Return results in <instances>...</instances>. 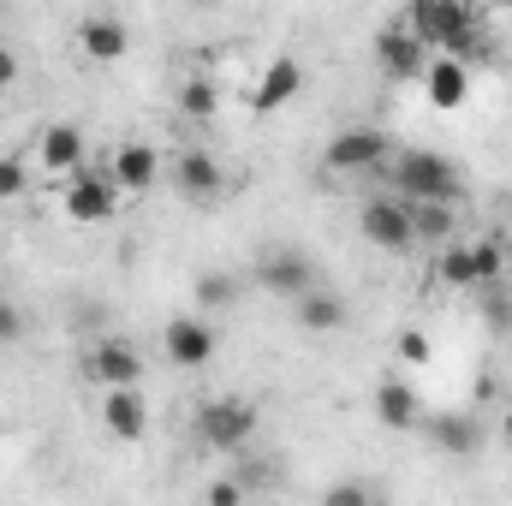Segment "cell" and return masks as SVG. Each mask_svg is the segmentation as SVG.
I'll list each match as a JSON object with an SVG mask.
<instances>
[{"mask_svg": "<svg viewBox=\"0 0 512 506\" xmlns=\"http://www.w3.org/2000/svg\"><path fill=\"white\" fill-rule=\"evenodd\" d=\"M399 24L423 42V54L435 48V54H447V60H459V66L495 60V48L483 42V18H477V6H465V0H411V6L399 12Z\"/></svg>", "mask_w": 512, "mask_h": 506, "instance_id": "6da1fadb", "label": "cell"}, {"mask_svg": "<svg viewBox=\"0 0 512 506\" xmlns=\"http://www.w3.org/2000/svg\"><path fill=\"white\" fill-rule=\"evenodd\" d=\"M387 197H399V203H453L459 197V167L447 161V155H435V149H399L393 161H387Z\"/></svg>", "mask_w": 512, "mask_h": 506, "instance_id": "7a4b0ae2", "label": "cell"}, {"mask_svg": "<svg viewBox=\"0 0 512 506\" xmlns=\"http://www.w3.org/2000/svg\"><path fill=\"white\" fill-rule=\"evenodd\" d=\"M251 435H256V405L251 399L221 393V399H203V405H197V441H203L209 453H239Z\"/></svg>", "mask_w": 512, "mask_h": 506, "instance_id": "3957f363", "label": "cell"}, {"mask_svg": "<svg viewBox=\"0 0 512 506\" xmlns=\"http://www.w3.org/2000/svg\"><path fill=\"white\" fill-rule=\"evenodd\" d=\"M387 161H393V137L382 126H352L322 149L328 173H370V167H387Z\"/></svg>", "mask_w": 512, "mask_h": 506, "instance_id": "277c9868", "label": "cell"}, {"mask_svg": "<svg viewBox=\"0 0 512 506\" xmlns=\"http://www.w3.org/2000/svg\"><path fill=\"white\" fill-rule=\"evenodd\" d=\"M161 352L179 364V370H209L215 352H221V334L209 328V316H173L161 328Z\"/></svg>", "mask_w": 512, "mask_h": 506, "instance_id": "5b68a950", "label": "cell"}, {"mask_svg": "<svg viewBox=\"0 0 512 506\" xmlns=\"http://www.w3.org/2000/svg\"><path fill=\"white\" fill-rule=\"evenodd\" d=\"M256 286L274 292V298H286V304H298V298L316 286V262L304 251H268L256 262Z\"/></svg>", "mask_w": 512, "mask_h": 506, "instance_id": "8992f818", "label": "cell"}, {"mask_svg": "<svg viewBox=\"0 0 512 506\" xmlns=\"http://www.w3.org/2000/svg\"><path fill=\"white\" fill-rule=\"evenodd\" d=\"M358 227H364V239H370L376 251H411V245H417V239H411V209H405L399 197H370L364 215H358Z\"/></svg>", "mask_w": 512, "mask_h": 506, "instance_id": "52a82bcc", "label": "cell"}, {"mask_svg": "<svg viewBox=\"0 0 512 506\" xmlns=\"http://www.w3.org/2000/svg\"><path fill=\"white\" fill-rule=\"evenodd\" d=\"M120 209V185L108 179V173H72V185H66V215L78 221V227H96V221H108Z\"/></svg>", "mask_w": 512, "mask_h": 506, "instance_id": "ba28073f", "label": "cell"}, {"mask_svg": "<svg viewBox=\"0 0 512 506\" xmlns=\"http://www.w3.org/2000/svg\"><path fill=\"white\" fill-rule=\"evenodd\" d=\"M90 376L102 381V393H114V387H137L143 381V352L120 340V334H108L96 352H90Z\"/></svg>", "mask_w": 512, "mask_h": 506, "instance_id": "9c48e42d", "label": "cell"}, {"mask_svg": "<svg viewBox=\"0 0 512 506\" xmlns=\"http://www.w3.org/2000/svg\"><path fill=\"white\" fill-rule=\"evenodd\" d=\"M298 90H304V66H298L292 54H274V60L262 66V78L251 84V108L256 114H280Z\"/></svg>", "mask_w": 512, "mask_h": 506, "instance_id": "30bf717a", "label": "cell"}, {"mask_svg": "<svg viewBox=\"0 0 512 506\" xmlns=\"http://www.w3.org/2000/svg\"><path fill=\"white\" fill-rule=\"evenodd\" d=\"M108 179L120 185V197L126 191H149L155 179H161V149L155 143H143V137H131L114 149V161H108Z\"/></svg>", "mask_w": 512, "mask_h": 506, "instance_id": "8fae6325", "label": "cell"}, {"mask_svg": "<svg viewBox=\"0 0 512 506\" xmlns=\"http://www.w3.org/2000/svg\"><path fill=\"white\" fill-rule=\"evenodd\" d=\"M173 185L203 203V197H221V191H227V173H221V161H215L203 143H191V149H179V161H173Z\"/></svg>", "mask_w": 512, "mask_h": 506, "instance_id": "7c38bea8", "label": "cell"}, {"mask_svg": "<svg viewBox=\"0 0 512 506\" xmlns=\"http://www.w3.org/2000/svg\"><path fill=\"white\" fill-rule=\"evenodd\" d=\"M376 60H382L387 78H423V66H429V54H423V42L393 18L382 36H376Z\"/></svg>", "mask_w": 512, "mask_h": 506, "instance_id": "4fadbf2b", "label": "cell"}, {"mask_svg": "<svg viewBox=\"0 0 512 506\" xmlns=\"http://www.w3.org/2000/svg\"><path fill=\"white\" fill-rule=\"evenodd\" d=\"M423 90H429V102L435 108H465L471 102V66H459V60H447V54H429V66H423Z\"/></svg>", "mask_w": 512, "mask_h": 506, "instance_id": "5bb4252c", "label": "cell"}, {"mask_svg": "<svg viewBox=\"0 0 512 506\" xmlns=\"http://www.w3.org/2000/svg\"><path fill=\"white\" fill-rule=\"evenodd\" d=\"M292 316H298V328H304V334L328 340V334H340V328H346V316H352V310H346V298H340V292H328V286H310V292L292 304Z\"/></svg>", "mask_w": 512, "mask_h": 506, "instance_id": "9a60e30c", "label": "cell"}, {"mask_svg": "<svg viewBox=\"0 0 512 506\" xmlns=\"http://www.w3.org/2000/svg\"><path fill=\"white\" fill-rule=\"evenodd\" d=\"M102 423H108L114 441H143V435H149V405H143V393H137V387L102 393Z\"/></svg>", "mask_w": 512, "mask_h": 506, "instance_id": "2e32d148", "label": "cell"}, {"mask_svg": "<svg viewBox=\"0 0 512 506\" xmlns=\"http://www.w3.org/2000/svg\"><path fill=\"white\" fill-rule=\"evenodd\" d=\"M78 48H84L90 60L108 66V60H120V54L131 48V30L114 18V12H90V18H78Z\"/></svg>", "mask_w": 512, "mask_h": 506, "instance_id": "e0dca14e", "label": "cell"}, {"mask_svg": "<svg viewBox=\"0 0 512 506\" xmlns=\"http://www.w3.org/2000/svg\"><path fill=\"white\" fill-rule=\"evenodd\" d=\"M429 441H435L441 453H453V459H471V453L483 447V429H477L471 411H441V417L429 423Z\"/></svg>", "mask_w": 512, "mask_h": 506, "instance_id": "ac0fdd59", "label": "cell"}, {"mask_svg": "<svg viewBox=\"0 0 512 506\" xmlns=\"http://www.w3.org/2000/svg\"><path fill=\"white\" fill-rule=\"evenodd\" d=\"M376 417H382V429H417V393H411V381H399V376L376 381Z\"/></svg>", "mask_w": 512, "mask_h": 506, "instance_id": "d6986e66", "label": "cell"}, {"mask_svg": "<svg viewBox=\"0 0 512 506\" xmlns=\"http://www.w3.org/2000/svg\"><path fill=\"white\" fill-rule=\"evenodd\" d=\"M411 209V239H429V245H459V215L453 203H405Z\"/></svg>", "mask_w": 512, "mask_h": 506, "instance_id": "ffe728a7", "label": "cell"}, {"mask_svg": "<svg viewBox=\"0 0 512 506\" xmlns=\"http://www.w3.org/2000/svg\"><path fill=\"white\" fill-rule=\"evenodd\" d=\"M78 161H84V131H78V126H48V131H42V167L72 173Z\"/></svg>", "mask_w": 512, "mask_h": 506, "instance_id": "44dd1931", "label": "cell"}, {"mask_svg": "<svg viewBox=\"0 0 512 506\" xmlns=\"http://www.w3.org/2000/svg\"><path fill=\"white\" fill-rule=\"evenodd\" d=\"M435 280L453 286V292H477V256H471V245H447L441 262H435Z\"/></svg>", "mask_w": 512, "mask_h": 506, "instance_id": "7402d4cb", "label": "cell"}, {"mask_svg": "<svg viewBox=\"0 0 512 506\" xmlns=\"http://www.w3.org/2000/svg\"><path fill=\"white\" fill-rule=\"evenodd\" d=\"M322 506H376V489L364 477H340V483L322 489Z\"/></svg>", "mask_w": 512, "mask_h": 506, "instance_id": "603a6c76", "label": "cell"}, {"mask_svg": "<svg viewBox=\"0 0 512 506\" xmlns=\"http://www.w3.org/2000/svg\"><path fill=\"white\" fill-rule=\"evenodd\" d=\"M179 108H185L191 120H209V114L221 108V96H215V84H209V78H191V84L179 90Z\"/></svg>", "mask_w": 512, "mask_h": 506, "instance_id": "cb8c5ba5", "label": "cell"}, {"mask_svg": "<svg viewBox=\"0 0 512 506\" xmlns=\"http://www.w3.org/2000/svg\"><path fill=\"white\" fill-rule=\"evenodd\" d=\"M239 298V280L233 274H197V304L203 310H221V304H233Z\"/></svg>", "mask_w": 512, "mask_h": 506, "instance_id": "d4e9b609", "label": "cell"}, {"mask_svg": "<svg viewBox=\"0 0 512 506\" xmlns=\"http://www.w3.org/2000/svg\"><path fill=\"white\" fill-rule=\"evenodd\" d=\"M471 256H477V292H483V286H501V268H507V251H501L495 239H477V245H471Z\"/></svg>", "mask_w": 512, "mask_h": 506, "instance_id": "484cf974", "label": "cell"}, {"mask_svg": "<svg viewBox=\"0 0 512 506\" xmlns=\"http://www.w3.org/2000/svg\"><path fill=\"white\" fill-rule=\"evenodd\" d=\"M483 316H489V328H495V334H507V328H512V298H507V286H483Z\"/></svg>", "mask_w": 512, "mask_h": 506, "instance_id": "4316f807", "label": "cell"}, {"mask_svg": "<svg viewBox=\"0 0 512 506\" xmlns=\"http://www.w3.org/2000/svg\"><path fill=\"white\" fill-rule=\"evenodd\" d=\"M24 191H30L24 161H18V155H0V203H12V197H24Z\"/></svg>", "mask_w": 512, "mask_h": 506, "instance_id": "83f0119b", "label": "cell"}, {"mask_svg": "<svg viewBox=\"0 0 512 506\" xmlns=\"http://www.w3.org/2000/svg\"><path fill=\"white\" fill-rule=\"evenodd\" d=\"M393 352H399V364H429V334H417V328H399V340H393Z\"/></svg>", "mask_w": 512, "mask_h": 506, "instance_id": "f1b7e54d", "label": "cell"}, {"mask_svg": "<svg viewBox=\"0 0 512 506\" xmlns=\"http://www.w3.org/2000/svg\"><path fill=\"white\" fill-rule=\"evenodd\" d=\"M203 506H245V483H239V477H215V483L203 489Z\"/></svg>", "mask_w": 512, "mask_h": 506, "instance_id": "f546056e", "label": "cell"}, {"mask_svg": "<svg viewBox=\"0 0 512 506\" xmlns=\"http://www.w3.org/2000/svg\"><path fill=\"white\" fill-rule=\"evenodd\" d=\"M24 328H30V322H24V310L0 298V346H18V340H24Z\"/></svg>", "mask_w": 512, "mask_h": 506, "instance_id": "4dcf8cb0", "label": "cell"}, {"mask_svg": "<svg viewBox=\"0 0 512 506\" xmlns=\"http://www.w3.org/2000/svg\"><path fill=\"white\" fill-rule=\"evenodd\" d=\"M0 84H6V90L18 84V54H12V48H0Z\"/></svg>", "mask_w": 512, "mask_h": 506, "instance_id": "1f68e13d", "label": "cell"}, {"mask_svg": "<svg viewBox=\"0 0 512 506\" xmlns=\"http://www.w3.org/2000/svg\"><path fill=\"white\" fill-rule=\"evenodd\" d=\"M495 435L507 441V453H512V405H507V411H501V423H495Z\"/></svg>", "mask_w": 512, "mask_h": 506, "instance_id": "d6a6232c", "label": "cell"}, {"mask_svg": "<svg viewBox=\"0 0 512 506\" xmlns=\"http://www.w3.org/2000/svg\"><path fill=\"white\" fill-rule=\"evenodd\" d=\"M0 108H6V84H0Z\"/></svg>", "mask_w": 512, "mask_h": 506, "instance_id": "836d02e7", "label": "cell"}]
</instances>
